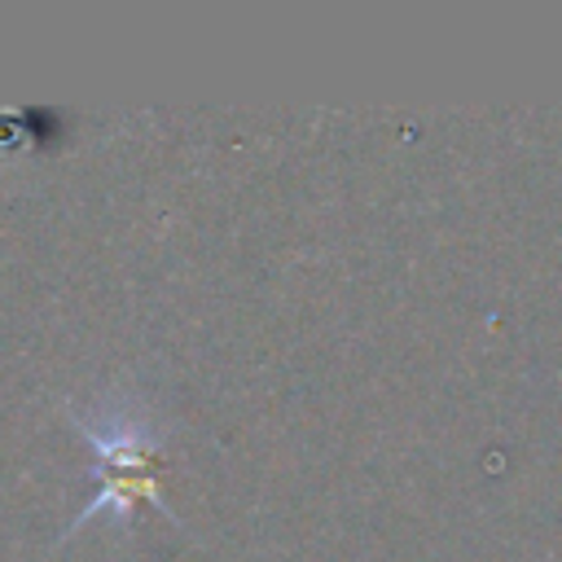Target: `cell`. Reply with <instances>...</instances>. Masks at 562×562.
I'll return each instance as SVG.
<instances>
[{
	"label": "cell",
	"mask_w": 562,
	"mask_h": 562,
	"mask_svg": "<svg viewBox=\"0 0 562 562\" xmlns=\"http://www.w3.org/2000/svg\"><path fill=\"white\" fill-rule=\"evenodd\" d=\"M66 413L92 448V496L70 518L66 536L79 531L97 514L123 518L136 501H154L158 509H167L176 518V509L158 492V461H162L167 426L145 391L105 386V391H92L88 400L66 404Z\"/></svg>",
	"instance_id": "1"
}]
</instances>
